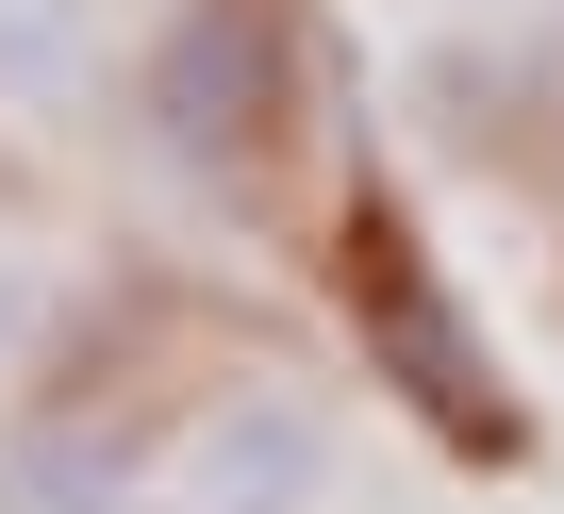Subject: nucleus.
<instances>
[{"label": "nucleus", "mask_w": 564, "mask_h": 514, "mask_svg": "<svg viewBox=\"0 0 564 514\" xmlns=\"http://www.w3.org/2000/svg\"><path fill=\"white\" fill-rule=\"evenodd\" d=\"M349 332H366V365H382V398L448 448V464H514V398H498V349H481V316L448 299V266L366 199L349 216Z\"/></svg>", "instance_id": "f257e3e1"}, {"label": "nucleus", "mask_w": 564, "mask_h": 514, "mask_svg": "<svg viewBox=\"0 0 564 514\" xmlns=\"http://www.w3.org/2000/svg\"><path fill=\"white\" fill-rule=\"evenodd\" d=\"M133 117L183 183H249L300 117V18L282 0H166V34L133 67Z\"/></svg>", "instance_id": "f03ea898"}, {"label": "nucleus", "mask_w": 564, "mask_h": 514, "mask_svg": "<svg viewBox=\"0 0 564 514\" xmlns=\"http://www.w3.org/2000/svg\"><path fill=\"white\" fill-rule=\"evenodd\" d=\"M415 117L465 150V166H514V150H547V117H564V34H448V51H415Z\"/></svg>", "instance_id": "7ed1b4c3"}, {"label": "nucleus", "mask_w": 564, "mask_h": 514, "mask_svg": "<svg viewBox=\"0 0 564 514\" xmlns=\"http://www.w3.org/2000/svg\"><path fill=\"white\" fill-rule=\"evenodd\" d=\"M316 481H333V431L300 398H216L183 431V497L199 514H316Z\"/></svg>", "instance_id": "20e7f679"}, {"label": "nucleus", "mask_w": 564, "mask_h": 514, "mask_svg": "<svg viewBox=\"0 0 564 514\" xmlns=\"http://www.w3.org/2000/svg\"><path fill=\"white\" fill-rule=\"evenodd\" d=\"M133 497V431L117 415H51L0 448V514H117Z\"/></svg>", "instance_id": "39448f33"}, {"label": "nucleus", "mask_w": 564, "mask_h": 514, "mask_svg": "<svg viewBox=\"0 0 564 514\" xmlns=\"http://www.w3.org/2000/svg\"><path fill=\"white\" fill-rule=\"evenodd\" d=\"M0 100H84V0H0Z\"/></svg>", "instance_id": "423d86ee"}, {"label": "nucleus", "mask_w": 564, "mask_h": 514, "mask_svg": "<svg viewBox=\"0 0 564 514\" xmlns=\"http://www.w3.org/2000/svg\"><path fill=\"white\" fill-rule=\"evenodd\" d=\"M18 349H34V283L0 266V365H18Z\"/></svg>", "instance_id": "0eeeda50"}, {"label": "nucleus", "mask_w": 564, "mask_h": 514, "mask_svg": "<svg viewBox=\"0 0 564 514\" xmlns=\"http://www.w3.org/2000/svg\"><path fill=\"white\" fill-rule=\"evenodd\" d=\"M117 514H150V497H117Z\"/></svg>", "instance_id": "6e6552de"}]
</instances>
